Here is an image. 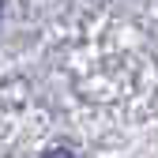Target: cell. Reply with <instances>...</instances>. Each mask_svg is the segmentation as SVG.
<instances>
[{"label": "cell", "mask_w": 158, "mask_h": 158, "mask_svg": "<svg viewBox=\"0 0 158 158\" xmlns=\"http://www.w3.org/2000/svg\"><path fill=\"white\" fill-rule=\"evenodd\" d=\"M0 8H4V0H0Z\"/></svg>", "instance_id": "obj_2"}, {"label": "cell", "mask_w": 158, "mask_h": 158, "mask_svg": "<svg viewBox=\"0 0 158 158\" xmlns=\"http://www.w3.org/2000/svg\"><path fill=\"white\" fill-rule=\"evenodd\" d=\"M45 158H75V154H72V151H68V147H53V151H49V154H45Z\"/></svg>", "instance_id": "obj_1"}]
</instances>
